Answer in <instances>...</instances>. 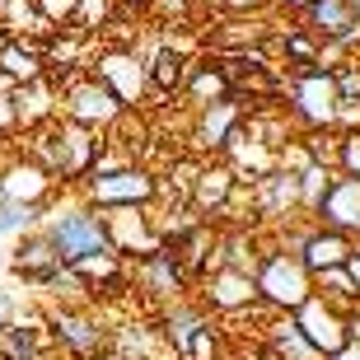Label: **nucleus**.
Wrapping results in <instances>:
<instances>
[{
	"mask_svg": "<svg viewBox=\"0 0 360 360\" xmlns=\"http://www.w3.org/2000/svg\"><path fill=\"white\" fill-rule=\"evenodd\" d=\"M257 290L281 309L304 304L309 300V267L295 262V257H271L267 267H262V276H257Z\"/></svg>",
	"mask_w": 360,
	"mask_h": 360,
	"instance_id": "nucleus-1",
	"label": "nucleus"
},
{
	"mask_svg": "<svg viewBox=\"0 0 360 360\" xmlns=\"http://www.w3.org/2000/svg\"><path fill=\"white\" fill-rule=\"evenodd\" d=\"M52 243H56V253H61V262H75V257H84V253L112 248L108 229L98 225L94 215H61L52 225Z\"/></svg>",
	"mask_w": 360,
	"mask_h": 360,
	"instance_id": "nucleus-2",
	"label": "nucleus"
},
{
	"mask_svg": "<svg viewBox=\"0 0 360 360\" xmlns=\"http://www.w3.org/2000/svg\"><path fill=\"white\" fill-rule=\"evenodd\" d=\"M300 333H304V342L314 351H328L333 356L342 342H347V328H342V319H337L328 304H319V300H304L300 304V323H295Z\"/></svg>",
	"mask_w": 360,
	"mask_h": 360,
	"instance_id": "nucleus-3",
	"label": "nucleus"
},
{
	"mask_svg": "<svg viewBox=\"0 0 360 360\" xmlns=\"http://www.w3.org/2000/svg\"><path fill=\"white\" fill-rule=\"evenodd\" d=\"M304 10H309V19H314V28L328 33V38H351L360 28L356 0H309Z\"/></svg>",
	"mask_w": 360,
	"mask_h": 360,
	"instance_id": "nucleus-4",
	"label": "nucleus"
},
{
	"mask_svg": "<svg viewBox=\"0 0 360 360\" xmlns=\"http://www.w3.org/2000/svg\"><path fill=\"white\" fill-rule=\"evenodd\" d=\"M319 211L328 225L337 229H360V178H347V183H337L323 192Z\"/></svg>",
	"mask_w": 360,
	"mask_h": 360,
	"instance_id": "nucleus-5",
	"label": "nucleus"
},
{
	"mask_svg": "<svg viewBox=\"0 0 360 360\" xmlns=\"http://www.w3.org/2000/svg\"><path fill=\"white\" fill-rule=\"evenodd\" d=\"M155 192V178L141 169H117V174H98L94 178V197L98 201H146Z\"/></svg>",
	"mask_w": 360,
	"mask_h": 360,
	"instance_id": "nucleus-6",
	"label": "nucleus"
},
{
	"mask_svg": "<svg viewBox=\"0 0 360 360\" xmlns=\"http://www.w3.org/2000/svg\"><path fill=\"white\" fill-rule=\"evenodd\" d=\"M337 80H328V75H304L300 80V89H295V103H300V112H304L309 122H333L337 112Z\"/></svg>",
	"mask_w": 360,
	"mask_h": 360,
	"instance_id": "nucleus-7",
	"label": "nucleus"
},
{
	"mask_svg": "<svg viewBox=\"0 0 360 360\" xmlns=\"http://www.w3.org/2000/svg\"><path fill=\"white\" fill-rule=\"evenodd\" d=\"M122 112V98L108 84H80L70 94V117L75 122H112Z\"/></svg>",
	"mask_w": 360,
	"mask_h": 360,
	"instance_id": "nucleus-8",
	"label": "nucleus"
},
{
	"mask_svg": "<svg viewBox=\"0 0 360 360\" xmlns=\"http://www.w3.org/2000/svg\"><path fill=\"white\" fill-rule=\"evenodd\" d=\"M347 257H351V243L333 229V234H314V239H304V257H300V262H304L309 271H328V267H342Z\"/></svg>",
	"mask_w": 360,
	"mask_h": 360,
	"instance_id": "nucleus-9",
	"label": "nucleus"
},
{
	"mask_svg": "<svg viewBox=\"0 0 360 360\" xmlns=\"http://www.w3.org/2000/svg\"><path fill=\"white\" fill-rule=\"evenodd\" d=\"M42 187H47V174H42L38 164H14L10 174H5V183H0V192L10 201H38Z\"/></svg>",
	"mask_w": 360,
	"mask_h": 360,
	"instance_id": "nucleus-10",
	"label": "nucleus"
},
{
	"mask_svg": "<svg viewBox=\"0 0 360 360\" xmlns=\"http://www.w3.org/2000/svg\"><path fill=\"white\" fill-rule=\"evenodd\" d=\"M0 70L14 80H33V75H42V56L24 42H0Z\"/></svg>",
	"mask_w": 360,
	"mask_h": 360,
	"instance_id": "nucleus-11",
	"label": "nucleus"
},
{
	"mask_svg": "<svg viewBox=\"0 0 360 360\" xmlns=\"http://www.w3.org/2000/svg\"><path fill=\"white\" fill-rule=\"evenodd\" d=\"M103 80L112 84V89H117V98H136V94H141V70H136V61L131 56H122V52H112L103 61Z\"/></svg>",
	"mask_w": 360,
	"mask_h": 360,
	"instance_id": "nucleus-12",
	"label": "nucleus"
},
{
	"mask_svg": "<svg viewBox=\"0 0 360 360\" xmlns=\"http://www.w3.org/2000/svg\"><path fill=\"white\" fill-rule=\"evenodd\" d=\"M253 290H257L253 276H243V271H220L215 285H211V300H215V304H225V309H234V304H248Z\"/></svg>",
	"mask_w": 360,
	"mask_h": 360,
	"instance_id": "nucleus-13",
	"label": "nucleus"
},
{
	"mask_svg": "<svg viewBox=\"0 0 360 360\" xmlns=\"http://www.w3.org/2000/svg\"><path fill=\"white\" fill-rule=\"evenodd\" d=\"M52 112V103H47V84H42V75H33V80H24V89L14 94V117L19 122H42Z\"/></svg>",
	"mask_w": 360,
	"mask_h": 360,
	"instance_id": "nucleus-14",
	"label": "nucleus"
},
{
	"mask_svg": "<svg viewBox=\"0 0 360 360\" xmlns=\"http://www.w3.org/2000/svg\"><path fill=\"white\" fill-rule=\"evenodd\" d=\"M56 337H66L70 347L84 351V356L103 347V333H98V328H89L84 319H56Z\"/></svg>",
	"mask_w": 360,
	"mask_h": 360,
	"instance_id": "nucleus-15",
	"label": "nucleus"
},
{
	"mask_svg": "<svg viewBox=\"0 0 360 360\" xmlns=\"http://www.w3.org/2000/svg\"><path fill=\"white\" fill-rule=\"evenodd\" d=\"M271 347H276V356H281V360H285V356H290V360H314V356H319V351L304 342V333H300L295 323H285V328H281Z\"/></svg>",
	"mask_w": 360,
	"mask_h": 360,
	"instance_id": "nucleus-16",
	"label": "nucleus"
},
{
	"mask_svg": "<svg viewBox=\"0 0 360 360\" xmlns=\"http://www.w3.org/2000/svg\"><path fill=\"white\" fill-rule=\"evenodd\" d=\"M229 131H234V108H229V103H215V112H206L201 141H206V146H225Z\"/></svg>",
	"mask_w": 360,
	"mask_h": 360,
	"instance_id": "nucleus-17",
	"label": "nucleus"
},
{
	"mask_svg": "<svg viewBox=\"0 0 360 360\" xmlns=\"http://www.w3.org/2000/svg\"><path fill=\"white\" fill-rule=\"evenodd\" d=\"M146 281L155 285V290H174L178 285V262H174V253H155L150 257V267H146Z\"/></svg>",
	"mask_w": 360,
	"mask_h": 360,
	"instance_id": "nucleus-18",
	"label": "nucleus"
},
{
	"mask_svg": "<svg viewBox=\"0 0 360 360\" xmlns=\"http://www.w3.org/2000/svg\"><path fill=\"white\" fill-rule=\"evenodd\" d=\"M38 220V201H5L0 206V234H10V229H24Z\"/></svg>",
	"mask_w": 360,
	"mask_h": 360,
	"instance_id": "nucleus-19",
	"label": "nucleus"
},
{
	"mask_svg": "<svg viewBox=\"0 0 360 360\" xmlns=\"http://www.w3.org/2000/svg\"><path fill=\"white\" fill-rule=\"evenodd\" d=\"M155 84H160V89L183 84V56L178 52H160V61H155Z\"/></svg>",
	"mask_w": 360,
	"mask_h": 360,
	"instance_id": "nucleus-20",
	"label": "nucleus"
},
{
	"mask_svg": "<svg viewBox=\"0 0 360 360\" xmlns=\"http://www.w3.org/2000/svg\"><path fill=\"white\" fill-rule=\"evenodd\" d=\"M229 192V174L225 169H215V174H201V187H197V201L201 206H211V201H225Z\"/></svg>",
	"mask_w": 360,
	"mask_h": 360,
	"instance_id": "nucleus-21",
	"label": "nucleus"
},
{
	"mask_svg": "<svg viewBox=\"0 0 360 360\" xmlns=\"http://www.w3.org/2000/svg\"><path fill=\"white\" fill-rule=\"evenodd\" d=\"M0 351H5L10 360H38V351H33V337H28V333H10V328L0 333Z\"/></svg>",
	"mask_w": 360,
	"mask_h": 360,
	"instance_id": "nucleus-22",
	"label": "nucleus"
},
{
	"mask_svg": "<svg viewBox=\"0 0 360 360\" xmlns=\"http://www.w3.org/2000/svg\"><path fill=\"white\" fill-rule=\"evenodd\" d=\"M197 328H201V323L192 319V314H174V319H169V337H174L183 351L192 347V333H197Z\"/></svg>",
	"mask_w": 360,
	"mask_h": 360,
	"instance_id": "nucleus-23",
	"label": "nucleus"
},
{
	"mask_svg": "<svg viewBox=\"0 0 360 360\" xmlns=\"http://www.w3.org/2000/svg\"><path fill=\"white\" fill-rule=\"evenodd\" d=\"M192 89H197V98H220V94H229V80H225V75H211V70H201Z\"/></svg>",
	"mask_w": 360,
	"mask_h": 360,
	"instance_id": "nucleus-24",
	"label": "nucleus"
},
{
	"mask_svg": "<svg viewBox=\"0 0 360 360\" xmlns=\"http://www.w3.org/2000/svg\"><path fill=\"white\" fill-rule=\"evenodd\" d=\"M323 192H328V169H304V201L319 206Z\"/></svg>",
	"mask_w": 360,
	"mask_h": 360,
	"instance_id": "nucleus-25",
	"label": "nucleus"
},
{
	"mask_svg": "<svg viewBox=\"0 0 360 360\" xmlns=\"http://www.w3.org/2000/svg\"><path fill=\"white\" fill-rule=\"evenodd\" d=\"M38 10L47 19H70V14L80 10V0H38Z\"/></svg>",
	"mask_w": 360,
	"mask_h": 360,
	"instance_id": "nucleus-26",
	"label": "nucleus"
},
{
	"mask_svg": "<svg viewBox=\"0 0 360 360\" xmlns=\"http://www.w3.org/2000/svg\"><path fill=\"white\" fill-rule=\"evenodd\" d=\"M342 155H347V164H351V174H360V136H351L347 146H342Z\"/></svg>",
	"mask_w": 360,
	"mask_h": 360,
	"instance_id": "nucleus-27",
	"label": "nucleus"
},
{
	"mask_svg": "<svg viewBox=\"0 0 360 360\" xmlns=\"http://www.w3.org/2000/svg\"><path fill=\"white\" fill-rule=\"evenodd\" d=\"M14 122H19V117H14V98H5V94H0V131H10Z\"/></svg>",
	"mask_w": 360,
	"mask_h": 360,
	"instance_id": "nucleus-28",
	"label": "nucleus"
},
{
	"mask_svg": "<svg viewBox=\"0 0 360 360\" xmlns=\"http://www.w3.org/2000/svg\"><path fill=\"white\" fill-rule=\"evenodd\" d=\"M337 94H360V70L342 75V80H337Z\"/></svg>",
	"mask_w": 360,
	"mask_h": 360,
	"instance_id": "nucleus-29",
	"label": "nucleus"
},
{
	"mask_svg": "<svg viewBox=\"0 0 360 360\" xmlns=\"http://www.w3.org/2000/svg\"><path fill=\"white\" fill-rule=\"evenodd\" d=\"M333 360H360V347H351V342H342V347L333 351Z\"/></svg>",
	"mask_w": 360,
	"mask_h": 360,
	"instance_id": "nucleus-30",
	"label": "nucleus"
},
{
	"mask_svg": "<svg viewBox=\"0 0 360 360\" xmlns=\"http://www.w3.org/2000/svg\"><path fill=\"white\" fill-rule=\"evenodd\" d=\"M290 52L295 56H309V52H314V42H309V38H290Z\"/></svg>",
	"mask_w": 360,
	"mask_h": 360,
	"instance_id": "nucleus-31",
	"label": "nucleus"
},
{
	"mask_svg": "<svg viewBox=\"0 0 360 360\" xmlns=\"http://www.w3.org/2000/svg\"><path fill=\"white\" fill-rule=\"evenodd\" d=\"M347 271H351V281H356V290H360V257H347Z\"/></svg>",
	"mask_w": 360,
	"mask_h": 360,
	"instance_id": "nucleus-32",
	"label": "nucleus"
},
{
	"mask_svg": "<svg viewBox=\"0 0 360 360\" xmlns=\"http://www.w3.org/2000/svg\"><path fill=\"white\" fill-rule=\"evenodd\" d=\"M10 323V300H0V328Z\"/></svg>",
	"mask_w": 360,
	"mask_h": 360,
	"instance_id": "nucleus-33",
	"label": "nucleus"
},
{
	"mask_svg": "<svg viewBox=\"0 0 360 360\" xmlns=\"http://www.w3.org/2000/svg\"><path fill=\"white\" fill-rule=\"evenodd\" d=\"M229 5H262V0H229Z\"/></svg>",
	"mask_w": 360,
	"mask_h": 360,
	"instance_id": "nucleus-34",
	"label": "nucleus"
},
{
	"mask_svg": "<svg viewBox=\"0 0 360 360\" xmlns=\"http://www.w3.org/2000/svg\"><path fill=\"white\" fill-rule=\"evenodd\" d=\"M351 328H356V333H360V314H356V323H351Z\"/></svg>",
	"mask_w": 360,
	"mask_h": 360,
	"instance_id": "nucleus-35",
	"label": "nucleus"
},
{
	"mask_svg": "<svg viewBox=\"0 0 360 360\" xmlns=\"http://www.w3.org/2000/svg\"><path fill=\"white\" fill-rule=\"evenodd\" d=\"M290 5H309V0H290Z\"/></svg>",
	"mask_w": 360,
	"mask_h": 360,
	"instance_id": "nucleus-36",
	"label": "nucleus"
}]
</instances>
